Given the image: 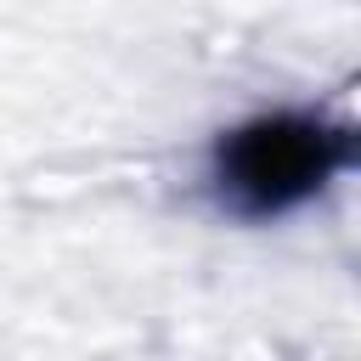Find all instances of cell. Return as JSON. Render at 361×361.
Segmentation results:
<instances>
[{
  "label": "cell",
  "mask_w": 361,
  "mask_h": 361,
  "mask_svg": "<svg viewBox=\"0 0 361 361\" xmlns=\"http://www.w3.org/2000/svg\"><path fill=\"white\" fill-rule=\"evenodd\" d=\"M237 175H243V186H271V197H276L282 180H293V186L310 180V147L282 130H254L237 152Z\"/></svg>",
  "instance_id": "obj_1"
}]
</instances>
